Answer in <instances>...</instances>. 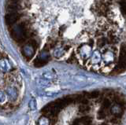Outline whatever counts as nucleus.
I'll return each mask as SVG.
<instances>
[{
    "mask_svg": "<svg viewBox=\"0 0 126 125\" xmlns=\"http://www.w3.org/2000/svg\"><path fill=\"white\" fill-rule=\"evenodd\" d=\"M21 14L17 12H13V13H10L5 16V22L7 25H11L14 24L17 20H18L20 18Z\"/></svg>",
    "mask_w": 126,
    "mask_h": 125,
    "instance_id": "1",
    "label": "nucleus"
},
{
    "mask_svg": "<svg viewBox=\"0 0 126 125\" xmlns=\"http://www.w3.org/2000/svg\"><path fill=\"white\" fill-rule=\"evenodd\" d=\"M121 10L123 13H125L126 15V2H121Z\"/></svg>",
    "mask_w": 126,
    "mask_h": 125,
    "instance_id": "2",
    "label": "nucleus"
}]
</instances>
